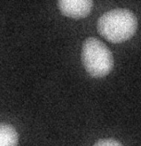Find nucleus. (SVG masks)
I'll use <instances>...</instances> for the list:
<instances>
[{
  "mask_svg": "<svg viewBox=\"0 0 141 146\" xmlns=\"http://www.w3.org/2000/svg\"><path fill=\"white\" fill-rule=\"evenodd\" d=\"M97 28L103 38L112 43H122L136 32L138 20L135 14L125 9L107 11L98 21Z\"/></svg>",
  "mask_w": 141,
  "mask_h": 146,
  "instance_id": "obj_1",
  "label": "nucleus"
},
{
  "mask_svg": "<svg viewBox=\"0 0 141 146\" xmlns=\"http://www.w3.org/2000/svg\"><path fill=\"white\" fill-rule=\"evenodd\" d=\"M57 4L64 15L73 19L84 18L90 14L93 7V1L89 0H62Z\"/></svg>",
  "mask_w": 141,
  "mask_h": 146,
  "instance_id": "obj_3",
  "label": "nucleus"
},
{
  "mask_svg": "<svg viewBox=\"0 0 141 146\" xmlns=\"http://www.w3.org/2000/svg\"><path fill=\"white\" fill-rule=\"evenodd\" d=\"M19 135L12 125L0 123V146H17Z\"/></svg>",
  "mask_w": 141,
  "mask_h": 146,
  "instance_id": "obj_4",
  "label": "nucleus"
},
{
  "mask_svg": "<svg viewBox=\"0 0 141 146\" xmlns=\"http://www.w3.org/2000/svg\"><path fill=\"white\" fill-rule=\"evenodd\" d=\"M93 146H122L119 141L112 138L102 139L95 143Z\"/></svg>",
  "mask_w": 141,
  "mask_h": 146,
  "instance_id": "obj_5",
  "label": "nucleus"
},
{
  "mask_svg": "<svg viewBox=\"0 0 141 146\" xmlns=\"http://www.w3.org/2000/svg\"><path fill=\"white\" fill-rule=\"evenodd\" d=\"M81 59L85 71L94 78H103L112 71L113 57L109 48L98 38L90 37L83 44Z\"/></svg>",
  "mask_w": 141,
  "mask_h": 146,
  "instance_id": "obj_2",
  "label": "nucleus"
}]
</instances>
